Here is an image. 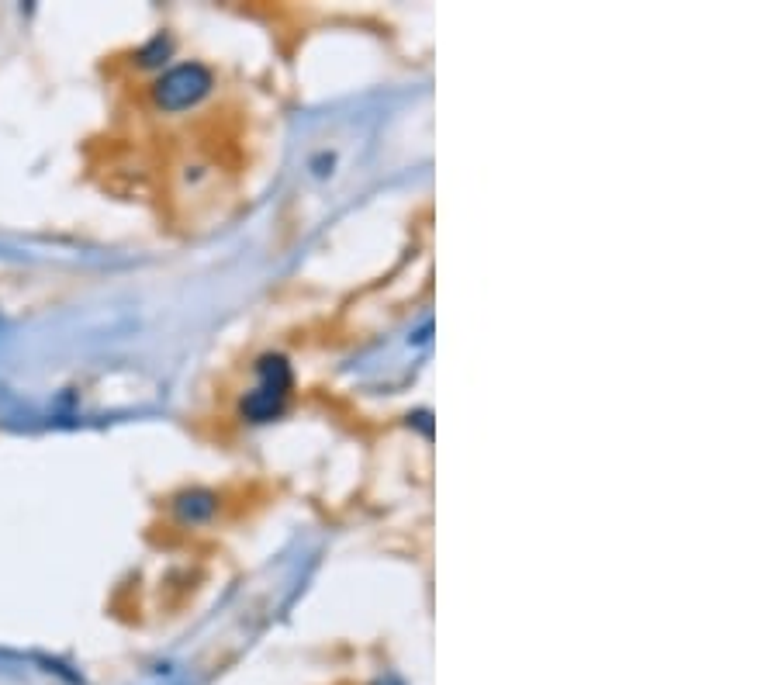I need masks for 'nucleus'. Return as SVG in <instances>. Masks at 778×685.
<instances>
[{"label":"nucleus","mask_w":778,"mask_h":685,"mask_svg":"<svg viewBox=\"0 0 778 685\" xmlns=\"http://www.w3.org/2000/svg\"><path fill=\"white\" fill-rule=\"evenodd\" d=\"M211 90V73L201 63H184L166 70L153 84V101L163 111H184L191 104H198Z\"/></svg>","instance_id":"nucleus-1"}]
</instances>
